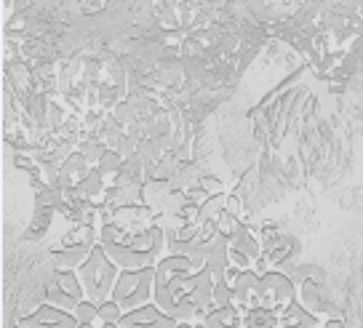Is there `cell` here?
Wrapping results in <instances>:
<instances>
[{"label":"cell","mask_w":363,"mask_h":328,"mask_svg":"<svg viewBox=\"0 0 363 328\" xmlns=\"http://www.w3.org/2000/svg\"><path fill=\"white\" fill-rule=\"evenodd\" d=\"M99 243L121 270L158 267L166 256L169 238L158 225V211L147 203L118 205L102 216Z\"/></svg>","instance_id":"obj_1"},{"label":"cell","mask_w":363,"mask_h":328,"mask_svg":"<svg viewBox=\"0 0 363 328\" xmlns=\"http://www.w3.org/2000/svg\"><path fill=\"white\" fill-rule=\"evenodd\" d=\"M206 264L187 254H169L158 261L155 275V305L177 317L179 323H198V310L193 305V288Z\"/></svg>","instance_id":"obj_2"},{"label":"cell","mask_w":363,"mask_h":328,"mask_svg":"<svg viewBox=\"0 0 363 328\" xmlns=\"http://www.w3.org/2000/svg\"><path fill=\"white\" fill-rule=\"evenodd\" d=\"M78 278L80 283H83L86 299H91L94 305H104V302L113 299L115 283L121 278V267L102 249V243H96L94 251L89 254V259L78 267Z\"/></svg>","instance_id":"obj_3"},{"label":"cell","mask_w":363,"mask_h":328,"mask_svg":"<svg viewBox=\"0 0 363 328\" xmlns=\"http://www.w3.org/2000/svg\"><path fill=\"white\" fill-rule=\"evenodd\" d=\"M155 275H158V267L121 270L113 299L121 305L123 312H131V310H139V307L155 302Z\"/></svg>","instance_id":"obj_4"},{"label":"cell","mask_w":363,"mask_h":328,"mask_svg":"<svg viewBox=\"0 0 363 328\" xmlns=\"http://www.w3.org/2000/svg\"><path fill=\"white\" fill-rule=\"evenodd\" d=\"M83 299H86V291L78 278V270H54L51 281L45 283V305L72 312Z\"/></svg>","instance_id":"obj_5"},{"label":"cell","mask_w":363,"mask_h":328,"mask_svg":"<svg viewBox=\"0 0 363 328\" xmlns=\"http://www.w3.org/2000/svg\"><path fill=\"white\" fill-rule=\"evenodd\" d=\"M233 285V305L240 307L243 312L262 310V275L257 270H238L230 264L225 275Z\"/></svg>","instance_id":"obj_6"},{"label":"cell","mask_w":363,"mask_h":328,"mask_svg":"<svg viewBox=\"0 0 363 328\" xmlns=\"http://www.w3.org/2000/svg\"><path fill=\"white\" fill-rule=\"evenodd\" d=\"M296 302V285L291 278H286L284 272L270 270L262 272V310H270L275 315H281L286 307Z\"/></svg>","instance_id":"obj_7"},{"label":"cell","mask_w":363,"mask_h":328,"mask_svg":"<svg viewBox=\"0 0 363 328\" xmlns=\"http://www.w3.org/2000/svg\"><path fill=\"white\" fill-rule=\"evenodd\" d=\"M262 251H264L262 240L254 238L246 227H240L238 232L230 238V264L238 267V270H254Z\"/></svg>","instance_id":"obj_8"},{"label":"cell","mask_w":363,"mask_h":328,"mask_svg":"<svg viewBox=\"0 0 363 328\" xmlns=\"http://www.w3.org/2000/svg\"><path fill=\"white\" fill-rule=\"evenodd\" d=\"M22 328H78V320L67 310H59L54 305H38L33 312H27L16 320Z\"/></svg>","instance_id":"obj_9"},{"label":"cell","mask_w":363,"mask_h":328,"mask_svg":"<svg viewBox=\"0 0 363 328\" xmlns=\"http://www.w3.org/2000/svg\"><path fill=\"white\" fill-rule=\"evenodd\" d=\"M177 326H179V320L171 317L169 312H163L155 302L125 312L123 320H121V328H177Z\"/></svg>","instance_id":"obj_10"},{"label":"cell","mask_w":363,"mask_h":328,"mask_svg":"<svg viewBox=\"0 0 363 328\" xmlns=\"http://www.w3.org/2000/svg\"><path fill=\"white\" fill-rule=\"evenodd\" d=\"M96 169L80 149H72L69 158L65 163H59V190H75L83 184V179L89 176L91 171Z\"/></svg>","instance_id":"obj_11"},{"label":"cell","mask_w":363,"mask_h":328,"mask_svg":"<svg viewBox=\"0 0 363 328\" xmlns=\"http://www.w3.org/2000/svg\"><path fill=\"white\" fill-rule=\"evenodd\" d=\"M278 328H323V323L302 302H294V305L286 307L284 312L278 315Z\"/></svg>","instance_id":"obj_12"},{"label":"cell","mask_w":363,"mask_h":328,"mask_svg":"<svg viewBox=\"0 0 363 328\" xmlns=\"http://www.w3.org/2000/svg\"><path fill=\"white\" fill-rule=\"evenodd\" d=\"M206 328H240L243 326V310L235 305L214 307L203 320Z\"/></svg>","instance_id":"obj_13"},{"label":"cell","mask_w":363,"mask_h":328,"mask_svg":"<svg viewBox=\"0 0 363 328\" xmlns=\"http://www.w3.org/2000/svg\"><path fill=\"white\" fill-rule=\"evenodd\" d=\"M123 166H125L123 152H121V149H115V147L104 149V155L99 158V163H96V169L102 171L107 179H110V176H118V174L123 171Z\"/></svg>","instance_id":"obj_14"},{"label":"cell","mask_w":363,"mask_h":328,"mask_svg":"<svg viewBox=\"0 0 363 328\" xmlns=\"http://www.w3.org/2000/svg\"><path fill=\"white\" fill-rule=\"evenodd\" d=\"M225 205H227V195H222V193L211 195V198L201 205V219H203V222H216V216L225 211Z\"/></svg>","instance_id":"obj_15"},{"label":"cell","mask_w":363,"mask_h":328,"mask_svg":"<svg viewBox=\"0 0 363 328\" xmlns=\"http://www.w3.org/2000/svg\"><path fill=\"white\" fill-rule=\"evenodd\" d=\"M72 315H75L78 323H94V326H99V305H94L91 299L78 302V307L72 310Z\"/></svg>","instance_id":"obj_16"},{"label":"cell","mask_w":363,"mask_h":328,"mask_svg":"<svg viewBox=\"0 0 363 328\" xmlns=\"http://www.w3.org/2000/svg\"><path fill=\"white\" fill-rule=\"evenodd\" d=\"M240 227H243L240 225V216L230 214V211H222V214L216 216V232H222L227 238H233Z\"/></svg>","instance_id":"obj_17"},{"label":"cell","mask_w":363,"mask_h":328,"mask_svg":"<svg viewBox=\"0 0 363 328\" xmlns=\"http://www.w3.org/2000/svg\"><path fill=\"white\" fill-rule=\"evenodd\" d=\"M123 310H121V305L115 302V299H110V302H104V305H99V326H104V323H121L123 320Z\"/></svg>","instance_id":"obj_18"},{"label":"cell","mask_w":363,"mask_h":328,"mask_svg":"<svg viewBox=\"0 0 363 328\" xmlns=\"http://www.w3.org/2000/svg\"><path fill=\"white\" fill-rule=\"evenodd\" d=\"M78 149L91 160V163H94V166H96V163H99V158L104 155L107 145H104L102 139H86V142H80V145H78Z\"/></svg>","instance_id":"obj_19"},{"label":"cell","mask_w":363,"mask_h":328,"mask_svg":"<svg viewBox=\"0 0 363 328\" xmlns=\"http://www.w3.org/2000/svg\"><path fill=\"white\" fill-rule=\"evenodd\" d=\"M225 305H233V285L230 281H216L214 285V307H225Z\"/></svg>","instance_id":"obj_20"},{"label":"cell","mask_w":363,"mask_h":328,"mask_svg":"<svg viewBox=\"0 0 363 328\" xmlns=\"http://www.w3.org/2000/svg\"><path fill=\"white\" fill-rule=\"evenodd\" d=\"M198 184H201V187H203L208 195H219V193H222V181L211 179V176H201V181H198Z\"/></svg>","instance_id":"obj_21"},{"label":"cell","mask_w":363,"mask_h":328,"mask_svg":"<svg viewBox=\"0 0 363 328\" xmlns=\"http://www.w3.org/2000/svg\"><path fill=\"white\" fill-rule=\"evenodd\" d=\"M225 211H230V214L240 216V203H238V198H227V205H225Z\"/></svg>","instance_id":"obj_22"},{"label":"cell","mask_w":363,"mask_h":328,"mask_svg":"<svg viewBox=\"0 0 363 328\" xmlns=\"http://www.w3.org/2000/svg\"><path fill=\"white\" fill-rule=\"evenodd\" d=\"M326 328H342V320H331V323Z\"/></svg>","instance_id":"obj_23"},{"label":"cell","mask_w":363,"mask_h":328,"mask_svg":"<svg viewBox=\"0 0 363 328\" xmlns=\"http://www.w3.org/2000/svg\"><path fill=\"white\" fill-rule=\"evenodd\" d=\"M99 328H121V323H104V326H99Z\"/></svg>","instance_id":"obj_24"},{"label":"cell","mask_w":363,"mask_h":328,"mask_svg":"<svg viewBox=\"0 0 363 328\" xmlns=\"http://www.w3.org/2000/svg\"><path fill=\"white\" fill-rule=\"evenodd\" d=\"M78 328H99V326H94V323H78Z\"/></svg>","instance_id":"obj_25"},{"label":"cell","mask_w":363,"mask_h":328,"mask_svg":"<svg viewBox=\"0 0 363 328\" xmlns=\"http://www.w3.org/2000/svg\"><path fill=\"white\" fill-rule=\"evenodd\" d=\"M177 328H198V326H195V323H179Z\"/></svg>","instance_id":"obj_26"},{"label":"cell","mask_w":363,"mask_h":328,"mask_svg":"<svg viewBox=\"0 0 363 328\" xmlns=\"http://www.w3.org/2000/svg\"><path fill=\"white\" fill-rule=\"evenodd\" d=\"M9 328H22V326H19V323H11V326H9Z\"/></svg>","instance_id":"obj_27"}]
</instances>
